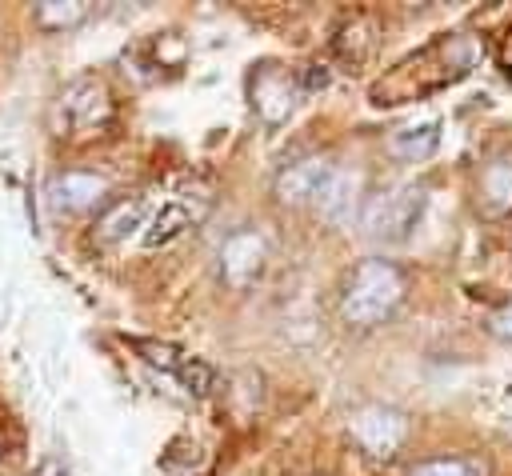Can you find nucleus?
<instances>
[{
	"label": "nucleus",
	"instance_id": "obj_1",
	"mask_svg": "<svg viewBox=\"0 0 512 476\" xmlns=\"http://www.w3.org/2000/svg\"><path fill=\"white\" fill-rule=\"evenodd\" d=\"M480 40L468 32H452L440 36L432 44H424L420 52H412L408 60H400L388 76H380L372 84V104H404V100H420L436 88L456 84L460 76L472 72V64L480 60Z\"/></svg>",
	"mask_w": 512,
	"mask_h": 476
},
{
	"label": "nucleus",
	"instance_id": "obj_2",
	"mask_svg": "<svg viewBox=\"0 0 512 476\" xmlns=\"http://www.w3.org/2000/svg\"><path fill=\"white\" fill-rule=\"evenodd\" d=\"M404 292H408V280L392 260H360L344 284L340 316L352 328H376L400 308Z\"/></svg>",
	"mask_w": 512,
	"mask_h": 476
},
{
	"label": "nucleus",
	"instance_id": "obj_3",
	"mask_svg": "<svg viewBox=\"0 0 512 476\" xmlns=\"http://www.w3.org/2000/svg\"><path fill=\"white\" fill-rule=\"evenodd\" d=\"M424 200H428V184H400V188H392V192H380V196L364 200L360 224H364V232L376 236V240H400V236H408V228L420 220Z\"/></svg>",
	"mask_w": 512,
	"mask_h": 476
},
{
	"label": "nucleus",
	"instance_id": "obj_4",
	"mask_svg": "<svg viewBox=\"0 0 512 476\" xmlns=\"http://www.w3.org/2000/svg\"><path fill=\"white\" fill-rule=\"evenodd\" d=\"M248 96H252V112L268 124V128H276V124H284L292 112H296V104H300V80H296V72H288V68H280V64H260L252 76H248Z\"/></svg>",
	"mask_w": 512,
	"mask_h": 476
},
{
	"label": "nucleus",
	"instance_id": "obj_5",
	"mask_svg": "<svg viewBox=\"0 0 512 476\" xmlns=\"http://www.w3.org/2000/svg\"><path fill=\"white\" fill-rule=\"evenodd\" d=\"M56 112H60V120H64V128H68L72 136H88V132L108 128V120H112V96H108L104 80L80 76V80H72V84L60 92Z\"/></svg>",
	"mask_w": 512,
	"mask_h": 476
},
{
	"label": "nucleus",
	"instance_id": "obj_6",
	"mask_svg": "<svg viewBox=\"0 0 512 476\" xmlns=\"http://www.w3.org/2000/svg\"><path fill=\"white\" fill-rule=\"evenodd\" d=\"M348 432H352L356 448L368 452L372 460H392L408 436V420H404V412H396L388 404H364L352 412Z\"/></svg>",
	"mask_w": 512,
	"mask_h": 476
},
{
	"label": "nucleus",
	"instance_id": "obj_7",
	"mask_svg": "<svg viewBox=\"0 0 512 476\" xmlns=\"http://www.w3.org/2000/svg\"><path fill=\"white\" fill-rule=\"evenodd\" d=\"M332 176H336L332 156H304V160H292V164H284V168L276 172L272 196H276L280 204H288V208L316 204Z\"/></svg>",
	"mask_w": 512,
	"mask_h": 476
},
{
	"label": "nucleus",
	"instance_id": "obj_8",
	"mask_svg": "<svg viewBox=\"0 0 512 476\" xmlns=\"http://www.w3.org/2000/svg\"><path fill=\"white\" fill-rule=\"evenodd\" d=\"M264 260H268V244L256 228H236L224 244H220V280L236 292H244L260 272H264Z\"/></svg>",
	"mask_w": 512,
	"mask_h": 476
},
{
	"label": "nucleus",
	"instance_id": "obj_9",
	"mask_svg": "<svg viewBox=\"0 0 512 476\" xmlns=\"http://www.w3.org/2000/svg\"><path fill=\"white\" fill-rule=\"evenodd\" d=\"M108 192V180L96 176V172H80V168H68L60 176L48 180V208L60 212V216H72V212H88L104 200Z\"/></svg>",
	"mask_w": 512,
	"mask_h": 476
},
{
	"label": "nucleus",
	"instance_id": "obj_10",
	"mask_svg": "<svg viewBox=\"0 0 512 476\" xmlns=\"http://www.w3.org/2000/svg\"><path fill=\"white\" fill-rule=\"evenodd\" d=\"M360 192H364V176H360V172H340V168H336V176H332L328 188L320 192L316 208H320V216H324L328 224L344 228V224H352V220L360 216Z\"/></svg>",
	"mask_w": 512,
	"mask_h": 476
},
{
	"label": "nucleus",
	"instance_id": "obj_11",
	"mask_svg": "<svg viewBox=\"0 0 512 476\" xmlns=\"http://www.w3.org/2000/svg\"><path fill=\"white\" fill-rule=\"evenodd\" d=\"M436 144H440V124L436 120H424V124L396 128L384 148H388V156H396L404 164H420V160H428L436 152Z\"/></svg>",
	"mask_w": 512,
	"mask_h": 476
},
{
	"label": "nucleus",
	"instance_id": "obj_12",
	"mask_svg": "<svg viewBox=\"0 0 512 476\" xmlns=\"http://www.w3.org/2000/svg\"><path fill=\"white\" fill-rule=\"evenodd\" d=\"M196 220H200V212H192V204H188L184 196H172V200H164V204L156 208V216L148 220L144 244H148V248H160V244L176 240L184 228H192Z\"/></svg>",
	"mask_w": 512,
	"mask_h": 476
},
{
	"label": "nucleus",
	"instance_id": "obj_13",
	"mask_svg": "<svg viewBox=\"0 0 512 476\" xmlns=\"http://www.w3.org/2000/svg\"><path fill=\"white\" fill-rule=\"evenodd\" d=\"M144 216H148V204L140 200V196H132V200H116L112 208H104V216L96 220V240L100 244H116V240H124V236H132L136 228H144Z\"/></svg>",
	"mask_w": 512,
	"mask_h": 476
},
{
	"label": "nucleus",
	"instance_id": "obj_14",
	"mask_svg": "<svg viewBox=\"0 0 512 476\" xmlns=\"http://www.w3.org/2000/svg\"><path fill=\"white\" fill-rule=\"evenodd\" d=\"M476 204L484 216H504L512 208V160H496L484 168Z\"/></svg>",
	"mask_w": 512,
	"mask_h": 476
},
{
	"label": "nucleus",
	"instance_id": "obj_15",
	"mask_svg": "<svg viewBox=\"0 0 512 476\" xmlns=\"http://www.w3.org/2000/svg\"><path fill=\"white\" fill-rule=\"evenodd\" d=\"M372 48H376V36H372V24H368L364 16H356L352 24H344L340 36L332 40V52H336L348 68H360V64L372 56Z\"/></svg>",
	"mask_w": 512,
	"mask_h": 476
},
{
	"label": "nucleus",
	"instance_id": "obj_16",
	"mask_svg": "<svg viewBox=\"0 0 512 476\" xmlns=\"http://www.w3.org/2000/svg\"><path fill=\"white\" fill-rule=\"evenodd\" d=\"M132 352L144 360V364H152V368H160V372H168V376H176L180 368H184V348H176V344H168V340H132Z\"/></svg>",
	"mask_w": 512,
	"mask_h": 476
},
{
	"label": "nucleus",
	"instance_id": "obj_17",
	"mask_svg": "<svg viewBox=\"0 0 512 476\" xmlns=\"http://www.w3.org/2000/svg\"><path fill=\"white\" fill-rule=\"evenodd\" d=\"M88 16V4H80V0H44V4H36V24L40 28H76L80 20Z\"/></svg>",
	"mask_w": 512,
	"mask_h": 476
},
{
	"label": "nucleus",
	"instance_id": "obj_18",
	"mask_svg": "<svg viewBox=\"0 0 512 476\" xmlns=\"http://www.w3.org/2000/svg\"><path fill=\"white\" fill-rule=\"evenodd\" d=\"M408 476H484V464L476 456H432L412 464Z\"/></svg>",
	"mask_w": 512,
	"mask_h": 476
},
{
	"label": "nucleus",
	"instance_id": "obj_19",
	"mask_svg": "<svg viewBox=\"0 0 512 476\" xmlns=\"http://www.w3.org/2000/svg\"><path fill=\"white\" fill-rule=\"evenodd\" d=\"M176 380L192 392V396H204L208 388H212V380H216V372H212V364H204V360H196V356H188L184 360V368L176 372Z\"/></svg>",
	"mask_w": 512,
	"mask_h": 476
},
{
	"label": "nucleus",
	"instance_id": "obj_20",
	"mask_svg": "<svg viewBox=\"0 0 512 476\" xmlns=\"http://www.w3.org/2000/svg\"><path fill=\"white\" fill-rule=\"evenodd\" d=\"M296 80H300V92H316V88L328 84V68L324 64H304V72Z\"/></svg>",
	"mask_w": 512,
	"mask_h": 476
},
{
	"label": "nucleus",
	"instance_id": "obj_21",
	"mask_svg": "<svg viewBox=\"0 0 512 476\" xmlns=\"http://www.w3.org/2000/svg\"><path fill=\"white\" fill-rule=\"evenodd\" d=\"M488 328H492L496 336L512 340V304H504L500 312H492V316H488Z\"/></svg>",
	"mask_w": 512,
	"mask_h": 476
},
{
	"label": "nucleus",
	"instance_id": "obj_22",
	"mask_svg": "<svg viewBox=\"0 0 512 476\" xmlns=\"http://www.w3.org/2000/svg\"><path fill=\"white\" fill-rule=\"evenodd\" d=\"M508 80H512V56H508Z\"/></svg>",
	"mask_w": 512,
	"mask_h": 476
}]
</instances>
